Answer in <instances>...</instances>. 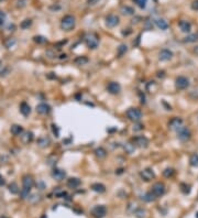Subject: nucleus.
I'll list each match as a JSON object with an SVG mask.
<instances>
[{
  "label": "nucleus",
  "instance_id": "41",
  "mask_svg": "<svg viewBox=\"0 0 198 218\" xmlns=\"http://www.w3.org/2000/svg\"><path fill=\"white\" fill-rule=\"evenodd\" d=\"M25 4H27V0H18L17 7L18 8H23V7H25Z\"/></svg>",
  "mask_w": 198,
  "mask_h": 218
},
{
  "label": "nucleus",
  "instance_id": "26",
  "mask_svg": "<svg viewBox=\"0 0 198 218\" xmlns=\"http://www.w3.org/2000/svg\"><path fill=\"white\" fill-rule=\"evenodd\" d=\"M197 40H198V34L193 33V34L187 35V37L183 40V42H185V43H193V42H196Z\"/></svg>",
  "mask_w": 198,
  "mask_h": 218
},
{
  "label": "nucleus",
  "instance_id": "39",
  "mask_svg": "<svg viewBox=\"0 0 198 218\" xmlns=\"http://www.w3.org/2000/svg\"><path fill=\"white\" fill-rule=\"evenodd\" d=\"M32 24V21L30 20V19H27V20H24L22 23H21V28L22 29H27V28H29Z\"/></svg>",
  "mask_w": 198,
  "mask_h": 218
},
{
  "label": "nucleus",
  "instance_id": "9",
  "mask_svg": "<svg viewBox=\"0 0 198 218\" xmlns=\"http://www.w3.org/2000/svg\"><path fill=\"white\" fill-rule=\"evenodd\" d=\"M141 177H142V180L145 181V182H150L152 181L155 177V173H154V171L150 167H147V169H144L143 171H141L140 173Z\"/></svg>",
  "mask_w": 198,
  "mask_h": 218
},
{
  "label": "nucleus",
  "instance_id": "43",
  "mask_svg": "<svg viewBox=\"0 0 198 218\" xmlns=\"http://www.w3.org/2000/svg\"><path fill=\"white\" fill-rule=\"evenodd\" d=\"M142 129H143V126L140 125V123H138V125H135V126L133 127L134 131H139V130H142Z\"/></svg>",
  "mask_w": 198,
  "mask_h": 218
},
{
  "label": "nucleus",
  "instance_id": "15",
  "mask_svg": "<svg viewBox=\"0 0 198 218\" xmlns=\"http://www.w3.org/2000/svg\"><path fill=\"white\" fill-rule=\"evenodd\" d=\"M182 125H183V120L178 117H175L168 122V128L172 130H177L178 128H181Z\"/></svg>",
  "mask_w": 198,
  "mask_h": 218
},
{
  "label": "nucleus",
  "instance_id": "37",
  "mask_svg": "<svg viewBox=\"0 0 198 218\" xmlns=\"http://www.w3.org/2000/svg\"><path fill=\"white\" fill-rule=\"evenodd\" d=\"M127 50H128V46H127L126 44H121L118 48V54L119 55H122V54H124L127 52Z\"/></svg>",
  "mask_w": 198,
  "mask_h": 218
},
{
  "label": "nucleus",
  "instance_id": "22",
  "mask_svg": "<svg viewBox=\"0 0 198 218\" xmlns=\"http://www.w3.org/2000/svg\"><path fill=\"white\" fill-rule=\"evenodd\" d=\"M92 190L96 193H103V192L106 191V187H105V185L101 184V183H95V184L92 185Z\"/></svg>",
  "mask_w": 198,
  "mask_h": 218
},
{
  "label": "nucleus",
  "instance_id": "1",
  "mask_svg": "<svg viewBox=\"0 0 198 218\" xmlns=\"http://www.w3.org/2000/svg\"><path fill=\"white\" fill-rule=\"evenodd\" d=\"M75 24H76L75 17H73L71 14L65 16L61 21V28H62V30H64V31L73 30V29L75 28Z\"/></svg>",
  "mask_w": 198,
  "mask_h": 218
},
{
  "label": "nucleus",
  "instance_id": "31",
  "mask_svg": "<svg viewBox=\"0 0 198 218\" xmlns=\"http://www.w3.org/2000/svg\"><path fill=\"white\" fill-rule=\"evenodd\" d=\"M163 175L165 177H172L174 175V169H172V167H167V169H165L163 171Z\"/></svg>",
  "mask_w": 198,
  "mask_h": 218
},
{
  "label": "nucleus",
  "instance_id": "24",
  "mask_svg": "<svg viewBox=\"0 0 198 218\" xmlns=\"http://www.w3.org/2000/svg\"><path fill=\"white\" fill-rule=\"evenodd\" d=\"M156 25L161 30H166L168 28L167 21L165 20V19H159V20H156Z\"/></svg>",
  "mask_w": 198,
  "mask_h": 218
},
{
  "label": "nucleus",
  "instance_id": "42",
  "mask_svg": "<svg viewBox=\"0 0 198 218\" xmlns=\"http://www.w3.org/2000/svg\"><path fill=\"white\" fill-rule=\"evenodd\" d=\"M4 20H6V13L0 11V25H2L4 23Z\"/></svg>",
  "mask_w": 198,
  "mask_h": 218
},
{
  "label": "nucleus",
  "instance_id": "44",
  "mask_svg": "<svg viewBox=\"0 0 198 218\" xmlns=\"http://www.w3.org/2000/svg\"><path fill=\"white\" fill-rule=\"evenodd\" d=\"M191 8H193L194 10H198V0H195L194 2L191 4Z\"/></svg>",
  "mask_w": 198,
  "mask_h": 218
},
{
  "label": "nucleus",
  "instance_id": "32",
  "mask_svg": "<svg viewBox=\"0 0 198 218\" xmlns=\"http://www.w3.org/2000/svg\"><path fill=\"white\" fill-rule=\"evenodd\" d=\"M9 191L12 193V194H18L19 193V187H18V185L16 183H11L9 185Z\"/></svg>",
  "mask_w": 198,
  "mask_h": 218
},
{
  "label": "nucleus",
  "instance_id": "29",
  "mask_svg": "<svg viewBox=\"0 0 198 218\" xmlns=\"http://www.w3.org/2000/svg\"><path fill=\"white\" fill-rule=\"evenodd\" d=\"M75 64L77 65H85L88 63V58L86 57V56H78L77 58H75Z\"/></svg>",
  "mask_w": 198,
  "mask_h": 218
},
{
  "label": "nucleus",
  "instance_id": "34",
  "mask_svg": "<svg viewBox=\"0 0 198 218\" xmlns=\"http://www.w3.org/2000/svg\"><path fill=\"white\" fill-rule=\"evenodd\" d=\"M142 198H143V199L145 202H152V201H154V199H155L156 197H155V196H154V195L150 192V193H147V194L144 195V196Z\"/></svg>",
  "mask_w": 198,
  "mask_h": 218
},
{
  "label": "nucleus",
  "instance_id": "45",
  "mask_svg": "<svg viewBox=\"0 0 198 218\" xmlns=\"http://www.w3.org/2000/svg\"><path fill=\"white\" fill-rule=\"evenodd\" d=\"M87 1V4H96L97 2H99L100 0H86Z\"/></svg>",
  "mask_w": 198,
  "mask_h": 218
},
{
  "label": "nucleus",
  "instance_id": "4",
  "mask_svg": "<svg viewBox=\"0 0 198 218\" xmlns=\"http://www.w3.org/2000/svg\"><path fill=\"white\" fill-rule=\"evenodd\" d=\"M127 117L132 121H140L142 118V113L138 108H129L127 110Z\"/></svg>",
  "mask_w": 198,
  "mask_h": 218
},
{
  "label": "nucleus",
  "instance_id": "7",
  "mask_svg": "<svg viewBox=\"0 0 198 218\" xmlns=\"http://www.w3.org/2000/svg\"><path fill=\"white\" fill-rule=\"evenodd\" d=\"M132 142H133L134 147L147 148V144H149V140L144 136H138V137H134L133 139H132Z\"/></svg>",
  "mask_w": 198,
  "mask_h": 218
},
{
  "label": "nucleus",
  "instance_id": "36",
  "mask_svg": "<svg viewBox=\"0 0 198 218\" xmlns=\"http://www.w3.org/2000/svg\"><path fill=\"white\" fill-rule=\"evenodd\" d=\"M134 148H135V147H134L133 143H127L126 147H124V149L127 150V152H128V153H132V152L134 151Z\"/></svg>",
  "mask_w": 198,
  "mask_h": 218
},
{
  "label": "nucleus",
  "instance_id": "21",
  "mask_svg": "<svg viewBox=\"0 0 198 218\" xmlns=\"http://www.w3.org/2000/svg\"><path fill=\"white\" fill-rule=\"evenodd\" d=\"M10 131L13 136H21V133L23 132V128L20 125H13V126H11Z\"/></svg>",
  "mask_w": 198,
  "mask_h": 218
},
{
  "label": "nucleus",
  "instance_id": "27",
  "mask_svg": "<svg viewBox=\"0 0 198 218\" xmlns=\"http://www.w3.org/2000/svg\"><path fill=\"white\" fill-rule=\"evenodd\" d=\"M189 164H191V166L198 167V154L197 153H194L191 155V158H189Z\"/></svg>",
  "mask_w": 198,
  "mask_h": 218
},
{
  "label": "nucleus",
  "instance_id": "5",
  "mask_svg": "<svg viewBox=\"0 0 198 218\" xmlns=\"http://www.w3.org/2000/svg\"><path fill=\"white\" fill-rule=\"evenodd\" d=\"M107 214V208L103 205H98L92 209V215L95 218H103Z\"/></svg>",
  "mask_w": 198,
  "mask_h": 218
},
{
  "label": "nucleus",
  "instance_id": "19",
  "mask_svg": "<svg viewBox=\"0 0 198 218\" xmlns=\"http://www.w3.org/2000/svg\"><path fill=\"white\" fill-rule=\"evenodd\" d=\"M20 113L23 115V116H29L31 113V107L29 104H27V102H21L20 105Z\"/></svg>",
  "mask_w": 198,
  "mask_h": 218
},
{
  "label": "nucleus",
  "instance_id": "30",
  "mask_svg": "<svg viewBox=\"0 0 198 218\" xmlns=\"http://www.w3.org/2000/svg\"><path fill=\"white\" fill-rule=\"evenodd\" d=\"M145 214H147V211H144L143 208H138V209H135V211H134V215H135V217H138V218H144L145 217Z\"/></svg>",
  "mask_w": 198,
  "mask_h": 218
},
{
  "label": "nucleus",
  "instance_id": "11",
  "mask_svg": "<svg viewBox=\"0 0 198 218\" xmlns=\"http://www.w3.org/2000/svg\"><path fill=\"white\" fill-rule=\"evenodd\" d=\"M172 57H173V52L167 50V49L161 50L160 53H159V60L160 61H163V62L170 61Z\"/></svg>",
  "mask_w": 198,
  "mask_h": 218
},
{
  "label": "nucleus",
  "instance_id": "35",
  "mask_svg": "<svg viewBox=\"0 0 198 218\" xmlns=\"http://www.w3.org/2000/svg\"><path fill=\"white\" fill-rule=\"evenodd\" d=\"M33 40H34L36 43H40V44H43V43H45V42L48 41L46 39L44 38V37H41V35H38V37H34L33 38Z\"/></svg>",
  "mask_w": 198,
  "mask_h": 218
},
{
  "label": "nucleus",
  "instance_id": "2",
  "mask_svg": "<svg viewBox=\"0 0 198 218\" xmlns=\"http://www.w3.org/2000/svg\"><path fill=\"white\" fill-rule=\"evenodd\" d=\"M84 41L89 49H96L99 44V39L95 33H87L84 38Z\"/></svg>",
  "mask_w": 198,
  "mask_h": 218
},
{
  "label": "nucleus",
  "instance_id": "33",
  "mask_svg": "<svg viewBox=\"0 0 198 218\" xmlns=\"http://www.w3.org/2000/svg\"><path fill=\"white\" fill-rule=\"evenodd\" d=\"M134 4H137L138 7H140L141 9H143V8H145V6H147V0H133Z\"/></svg>",
  "mask_w": 198,
  "mask_h": 218
},
{
  "label": "nucleus",
  "instance_id": "49",
  "mask_svg": "<svg viewBox=\"0 0 198 218\" xmlns=\"http://www.w3.org/2000/svg\"><path fill=\"white\" fill-rule=\"evenodd\" d=\"M0 65H1V62H0Z\"/></svg>",
  "mask_w": 198,
  "mask_h": 218
},
{
  "label": "nucleus",
  "instance_id": "38",
  "mask_svg": "<svg viewBox=\"0 0 198 218\" xmlns=\"http://www.w3.org/2000/svg\"><path fill=\"white\" fill-rule=\"evenodd\" d=\"M182 192L184 194H189L191 193V186L187 184H182Z\"/></svg>",
  "mask_w": 198,
  "mask_h": 218
},
{
  "label": "nucleus",
  "instance_id": "17",
  "mask_svg": "<svg viewBox=\"0 0 198 218\" xmlns=\"http://www.w3.org/2000/svg\"><path fill=\"white\" fill-rule=\"evenodd\" d=\"M50 111H51V107L45 102H41V104H39L36 106V113H40V115H46Z\"/></svg>",
  "mask_w": 198,
  "mask_h": 218
},
{
  "label": "nucleus",
  "instance_id": "14",
  "mask_svg": "<svg viewBox=\"0 0 198 218\" xmlns=\"http://www.w3.org/2000/svg\"><path fill=\"white\" fill-rule=\"evenodd\" d=\"M52 177L56 181H62L64 180L65 177H66V172L61 169H54V170L52 171Z\"/></svg>",
  "mask_w": 198,
  "mask_h": 218
},
{
  "label": "nucleus",
  "instance_id": "3",
  "mask_svg": "<svg viewBox=\"0 0 198 218\" xmlns=\"http://www.w3.org/2000/svg\"><path fill=\"white\" fill-rule=\"evenodd\" d=\"M151 193L155 196V197H161L162 195H164L165 193V185L161 182H156L152 185V188H151Z\"/></svg>",
  "mask_w": 198,
  "mask_h": 218
},
{
  "label": "nucleus",
  "instance_id": "18",
  "mask_svg": "<svg viewBox=\"0 0 198 218\" xmlns=\"http://www.w3.org/2000/svg\"><path fill=\"white\" fill-rule=\"evenodd\" d=\"M80 185V180L77 177H71L67 181V186L69 188H77Z\"/></svg>",
  "mask_w": 198,
  "mask_h": 218
},
{
  "label": "nucleus",
  "instance_id": "12",
  "mask_svg": "<svg viewBox=\"0 0 198 218\" xmlns=\"http://www.w3.org/2000/svg\"><path fill=\"white\" fill-rule=\"evenodd\" d=\"M22 185H23V188L25 190H31L34 185V180L31 175H24L23 178H22Z\"/></svg>",
  "mask_w": 198,
  "mask_h": 218
},
{
  "label": "nucleus",
  "instance_id": "10",
  "mask_svg": "<svg viewBox=\"0 0 198 218\" xmlns=\"http://www.w3.org/2000/svg\"><path fill=\"white\" fill-rule=\"evenodd\" d=\"M119 17L118 16H116V14H109L108 17L106 18V24L107 27L109 28H115L116 25H118L119 24Z\"/></svg>",
  "mask_w": 198,
  "mask_h": 218
},
{
  "label": "nucleus",
  "instance_id": "47",
  "mask_svg": "<svg viewBox=\"0 0 198 218\" xmlns=\"http://www.w3.org/2000/svg\"><path fill=\"white\" fill-rule=\"evenodd\" d=\"M4 178H2V177L0 176V186H1V185H4Z\"/></svg>",
  "mask_w": 198,
  "mask_h": 218
},
{
  "label": "nucleus",
  "instance_id": "25",
  "mask_svg": "<svg viewBox=\"0 0 198 218\" xmlns=\"http://www.w3.org/2000/svg\"><path fill=\"white\" fill-rule=\"evenodd\" d=\"M95 155L98 159H103V158H106V155H107V152H106V150L103 149V148H97L95 150Z\"/></svg>",
  "mask_w": 198,
  "mask_h": 218
},
{
  "label": "nucleus",
  "instance_id": "40",
  "mask_svg": "<svg viewBox=\"0 0 198 218\" xmlns=\"http://www.w3.org/2000/svg\"><path fill=\"white\" fill-rule=\"evenodd\" d=\"M14 43H16V40H14V39H9L8 41H6V43H4V44H6V48L9 49V48H11V46H12Z\"/></svg>",
  "mask_w": 198,
  "mask_h": 218
},
{
  "label": "nucleus",
  "instance_id": "48",
  "mask_svg": "<svg viewBox=\"0 0 198 218\" xmlns=\"http://www.w3.org/2000/svg\"><path fill=\"white\" fill-rule=\"evenodd\" d=\"M196 218H198V213H197V214H196Z\"/></svg>",
  "mask_w": 198,
  "mask_h": 218
},
{
  "label": "nucleus",
  "instance_id": "46",
  "mask_svg": "<svg viewBox=\"0 0 198 218\" xmlns=\"http://www.w3.org/2000/svg\"><path fill=\"white\" fill-rule=\"evenodd\" d=\"M193 52H194L195 54L196 55H198V45H196L194 49H193Z\"/></svg>",
  "mask_w": 198,
  "mask_h": 218
},
{
  "label": "nucleus",
  "instance_id": "23",
  "mask_svg": "<svg viewBox=\"0 0 198 218\" xmlns=\"http://www.w3.org/2000/svg\"><path fill=\"white\" fill-rule=\"evenodd\" d=\"M120 12L124 16H132L134 13V10L133 8L129 7V6H122V7L120 8Z\"/></svg>",
  "mask_w": 198,
  "mask_h": 218
},
{
  "label": "nucleus",
  "instance_id": "8",
  "mask_svg": "<svg viewBox=\"0 0 198 218\" xmlns=\"http://www.w3.org/2000/svg\"><path fill=\"white\" fill-rule=\"evenodd\" d=\"M175 86L177 89H185L189 86V79L185 76H179L175 81Z\"/></svg>",
  "mask_w": 198,
  "mask_h": 218
},
{
  "label": "nucleus",
  "instance_id": "13",
  "mask_svg": "<svg viewBox=\"0 0 198 218\" xmlns=\"http://www.w3.org/2000/svg\"><path fill=\"white\" fill-rule=\"evenodd\" d=\"M120 89H121V87H120L119 84L116 83V82H111L107 85V90H108V93L112 94V95H117V94H119Z\"/></svg>",
  "mask_w": 198,
  "mask_h": 218
},
{
  "label": "nucleus",
  "instance_id": "20",
  "mask_svg": "<svg viewBox=\"0 0 198 218\" xmlns=\"http://www.w3.org/2000/svg\"><path fill=\"white\" fill-rule=\"evenodd\" d=\"M179 28H181V30L183 32H189L191 29V24L186 20H181L179 21V23H178Z\"/></svg>",
  "mask_w": 198,
  "mask_h": 218
},
{
  "label": "nucleus",
  "instance_id": "16",
  "mask_svg": "<svg viewBox=\"0 0 198 218\" xmlns=\"http://www.w3.org/2000/svg\"><path fill=\"white\" fill-rule=\"evenodd\" d=\"M21 141L23 144H29L33 141V133L31 131H23L21 133Z\"/></svg>",
  "mask_w": 198,
  "mask_h": 218
},
{
  "label": "nucleus",
  "instance_id": "6",
  "mask_svg": "<svg viewBox=\"0 0 198 218\" xmlns=\"http://www.w3.org/2000/svg\"><path fill=\"white\" fill-rule=\"evenodd\" d=\"M177 137L181 141H187L191 139V131L186 127L182 126L181 128L177 129Z\"/></svg>",
  "mask_w": 198,
  "mask_h": 218
},
{
  "label": "nucleus",
  "instance_id": "28",
  "mask_svg": "<svg viewBox=\"0 0 198 218\" xmlns=\"http://www.w3.org/2000/svg\"><path fill=\"white\" fill-rule=\"evenodd\" d=\"M48 143H50V139H48V138H46V137L40 138V139L38 140V144L40 146V147H42V148L48 147Z\"/></svg>",
  "mask_w": 198,
  "mask_h": 218
}]
</instances>
